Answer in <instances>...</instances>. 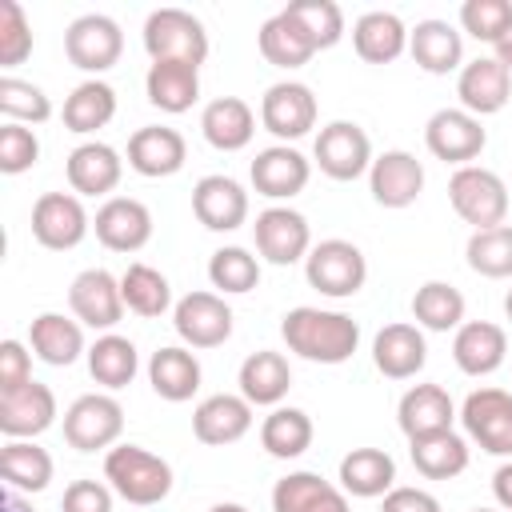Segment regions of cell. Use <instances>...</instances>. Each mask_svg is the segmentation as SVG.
Returning <instances> with one entry per match:
<instances>
[{
    "instance_id": "obj_6",
    "label": "cell",
    "mask_w": 512,
    "mask_h": 512,
    "mask_svg": "<svg viewBox=\"0 0 512 512\" xmlns=\"http://www.w3.org/2000/svg\"><path fill=\"white\" fill-rule=\"evenodd\" d=\"M124 432V408L116 396L108 392H88L76 396L64 412V440L76 452H96V448H112Z\"/></svg>"
},
{
    "instance_id": "obj_7",
    "label": "cell",
    "mask_w": 512,
    "mask_h": 512,
    "mask_svg": "<svg viewBox=\"0 0 512 512\" xmlns=\"http://www.w3.org/2000/svg\"><path fill=\"white\" fill-rule=\"evenodd\" d=\"M312 160L328 180H356L372 168V140L356 120H332L312 144Z\"/></svg>"
},
{
    "instance_id": "obj_18",
    "label": "cell",
    "mask_w": 512,
    "mask_h": 512,
    "mask_svg": "<svg viewBox=\"0 0 512 512\" xmlns=\"http://www.w3.org/2000/svg\"><path fill=\"white\" fill-rule=\"evenodd\" d=\"M368 188H372V200L380 208H408L424 192V164L404 148H388L372 160Z\"/></svg>"
},
{
    "instance_id": "obj_33",
    "label": "cell",
    "mask_w": 512,
    "mask_h": 512,
    "mask_svg": "<svg viewBox=\"0 0 512 512\" xmlns=\"http://www.w3.org/2000/svg\"><path fill=\"white\" fill-rule=\"evenodd\" d=\"M148 384L160 400L168 404H184L196 396L200 388V360L180 348V344H168V348H156L152 360H148Z\"/></svg>"
},
{
    "instance_id": "obj_4",
    "label": "cell",
    "mask_w": 512,
    "mask_h": 512,
    "mask_svg": "<svg viewBox=\"0 0 512 512\" xmlns=\"http://www.w3.org/2000/svg\"><path fill=\"white\" fill-rule=\"evenodd\" d=\"M304 276L308 284L320 292V296H332V300H348L364 288L368 280V260L364 252L352 244V240H320L312 244V252L304 256Z\"/></svg>"
},
{
    "instance_id": "obj_42",
    "label": "cell",
    "mask_w": 512,
    "mask_h": 512,
    "mask_svg": "<svg viewBox=\"0 0 512 512\" xmlns=\"http://www.w3.org/2000/svg\"><path fill=\"white\" fill-rule=\"evenodd\" d=\"M88 372L96 384L104 388H124L132 384V376L140 372V352L128 336H116V332H104L92 348H88Z\"/></svg>"
},
{
    "instance_id": "obj_12",
    "label": "cell",
    "mask_w": 512,
    "mask_h": 512,
    "mask_svg": "<svg viewBox=\"0 0 512 512\" xmlns=\"http://www.w3.org/2000/svg\"><path fill=\"white\" fill-rule=\"evenodd\" d=\"M172 324L188 348H220L232 336V308L220 292H188L176 300Z\"/></svg>"
},
{
    "instance_id": "obj_22",
    "label": "cell",
    "mask_w": 512,
    "mask_h": 512,
    "mask_svg": "<svg viewBox=\"0 0 512 512\" xmlns=\"http://www.w3.org/2000/svg\"><path fill=\"white\" fill-rule=\"evenodd\" d=\"M192 212L208 232H236L248 220V192L232 176H200L192 188Z\"/></svg>"
},
{
    "instance_id": "obj_40",
    "label": "cell",
    "mask_w": 512,
    "mask_h": 512,
    "mask_svg": "<svg viewBox=\"0 0 512 512\" xmlns=\"http://www.w3.org/2000/svg\"><path fill=\"white\" fill-rule=\"evenodd\" d=\"M408 456L424 480H452L468 468V440L456 436L452 428L432 432V436H416V440H408Z\"/></svg>"
},
{
    "instance_id": "obj_54",
    "label": "cell",
    "mask_w": 512,
    "mask_h": 512,
    "mask_svg": "<svg viewBox=\"0 0 512 512\" xmlns=\"http://www.w3.org/2000/svg\"><path fill=\"white\" fill-rule=\"evenodd\" d=\"M380 512H444L440 500L424 488H392L380 504Z\"/></svg>"
},
{
    "instance_id": "obj_50",
    "label": "cell",
    "mask_w": 512,
    "mask_h": 512,
    "mask_svg": "<svg viewBox=\"0 0 512 512\" xmlns=\"http://www.w3.org/2000/svg\"><path fill=\"white\" fill-rule=\"evenodd\" d=\"M32 56V24L16 0L0 4V68H16Z\"/></svg>"
},
{
    "instance_id": "obj_25",
    "label": "cell",
    "mask_w": 512,
    "mask_h": 512,
    "mask_svg": "<svg viewBox=\"0 0 512 512\" xmlns=\"http://www.w3.org/2000/svg\"><path fill=\"white\" fill-rule=\"evenodd\" d=\"M428 360V344H424V332L416 324H384L372 340V364L376 372H384L388 380H408L424 368Z\"/></svg>"
},
{
    "instance_id": "obj_15",
    "label": "cell",
    "mask_w": 512,
    "mask_h": 512,
    "mask_svg": "<svg viewBox=\"0 0 512 512\" xmlns=\"http://www.w3.org/2000/svg\"><path fill=\"white\" fill-rule=\"evenodd\" d=\"M252 188L268 200H292L308 188L312 180V160L304 152H296L292 144H272V148H260L252 168Z\"/></svg>"
},
{
    "instance_id": "obj_19",
    "label": "cell",
    "mask_w": 512,
    "mask_h": 512,
    "mask_svg": "<svg viewBox=\"0 0 512 512\" xmlns=\"http://www.w3.org/2000/svg\"><path fill=\"white\" fill-rule=\"evenodd\" d=\"M68 308L80 324L88 328H116L120 316H124V292H120V280L104 268H84L72 288H68Z\"/></svg>"
},
{
    "instance_id": "obj_46",
    "label": "cell",
    "mask_w": 512,
    "mask_h": 512,
    "mask_svg": "<svg viewBox=\"0 0 512 512\" xmlns=\"http://www.w3.org/2000/svg\"><path fill=\"white\" fill-rule=\"evenodd\" d=\"M464 256H468V268L488 276V280L512 276V224H496V228L472 232Z\"/></svg>"
},
{
    "instance_id": "obj_58",
    "label": "cell",
    "mask_w": 512,
    "mask_h": 512,
    "mask_svg": "<svg viewBox=\"0 0 512 512\" xmlns=\"http://www.w3.org/2000/svg\"><path fill=\"white\" fill-rule=\"evenodd\" d=\"M208 512H252V508H244V504H236V500H224V504H212Z\"/></svg>"
},
{
    "instance_id": "obj_57",
    "label": "cell",
    "mask_w": 512,
    "mask_h": 512,
    "mask_svg": "<svg viewBox=\"0 0 512 512\" xmlns=\"http://www.w3.org/2000/svg\"><path fill=\"white\" fill-rule=\"evenodd\" d=\"M496 60H500V64L512 72V28L500 36V44H496Z\"/></svg>"
},
{
    "instance_id": "obj_8",
    "label": "cell",
    "mask_w": 512,
    "mask_h": 512,
    "mask_svg": "<svg viewBox=\"0 0 512 512\" xmlns=\"http://www.w3.org/2000/svg\"><path fill=\"white\" fill-rule=\"evenodd\" d=\"M124 52V32L112 16L104 12H88V16H76L64 32V56L80 68V72H108Z\"/></svg>"
},
{
    "instance_id": "obj_3",
    "label": "cell",
    "mask_w": 512,
    "mask_h": 512,
    "mask_svg": "<svg viewBox=\"0 0 512 512\" xmlns=\"http://www.w3.org/2000/svg\"><path fill=\"white\" fill-rule=\"evenodd\" d=\"M448 200H452L456 216L464 224H472L476 232L496 228L508 216V184L492 168H480V164H464V168L452 172Z\"/></svg>"
},
{
    "instance_id": "obj_21",
    "label": "cell",
    "mask_w": 512,
    "mask_h": 512,
    "mask_svg": "<svg viewBox=\"0 0 512 512\" xmlns=\"http://www.w3.org/2000/svg\"><path fill=\"white\" fill-rule=\"evenodd\" d=\"M184 160H188V144L168 124H144L128 136V168L148 180L176 176L184 168Z\"/></svg>"
},
{
    "instance_id": "obj_27",
    "label": "cell",
    "mask_w": 512,
    "mask_h": 512,
    "mask_svg": "<svg viewBox=\"0 0 512 512\" xmlns=\"http://www.w3.org/2000/svg\"><path fill=\"white\" fill-rule=\"evenodd\" d=\"M272 512H352L348 492L316 472H288L272 488Z\"/></svg>"
},
{
    "instance_id": "obj_59",
    "label": "cell",
    "mask_w": 512,
    "mask_h": 512,
    "mask_svg": "<svg viewBox=\"0 0 512 512\" xmlns=\"http://www.w3.org/2000/svg\"><path fill=\"white\" fill-rule=\"evenodd\" d=\"M504 316H508V324H512V288H508V296H504Z\"/></svg>"
},
{
    "instance_id": "obj_44",
    "label": "cell",
    "mask_w": 512,
    "mask_h": 512,
    "mask_svg": "<svg viewBox=\"0 0 512 512\" xmlns=\"http://www.w3.org/2000/svg\"><path fill=\"white\" fill-rule=\"evenodd\" d=\"M120 292H124V308L136 316H164L172 308V284L164 272H156L152 264H128L120 276Z\"/></svg>"
},
{
    "instance_id": "obj_55",
    "label": "cell",
    "mask_w": 512,
    "mask_h": 512,
    "mask_svg": "<svg viewBox=\"0 0 512 512\" xmlns=\"http://www.w3.org/2000/svg\"><path fill=\"white\" fill-rule=\"evenodd\" d=\"M492 496H496L500 508L512 512V460H504V464L496 468V476H492Z\"/></svg>"
},
{
    "instance_id": "obj_39",
    "label": "cell",
    "mask_w": 512,
    "mask_h": 512,
    "mask_svg": "<svg viewBox=\"0 0 512 512\" xmlns=\"http://www.w3.org/2000/svg\"><path fill=\"white\" fill-rule=\"evenodd\" d=\"M312 436H316L312 416H308L304 408H288V404H276V408L264 416V424H260V444H264V452L276 456V460H296V456H304V452L312 448Z\"/></svg>"
},
{
    "instance_id": "obj_10",
    "label": "cell",
    "mask_w": 512,
    "mask_h": 512,
    "mask_svg": "<svg viewBox=\"0 0 512 512\" xmlns=\"http://www.w3.org/2000/svg\"><path fill=\"white\" fill-rule=\"evenodd\" d=\"M424 144H428V152H432L436 160L464 168V164H472V160L484 152L488 132H484L480 116H472V112H464V108H440V112H432L428 124H424Z\"/></svg>"
},
{
    "instance_id": "obj_35",
    "label": "cell",
    "mask_w": 512,
    "mask_h": 512,
    "mask_svg": "<svg viewBox=\"0 0 512 512\" xmlns=\"http://www.w3.org/2000/svg\"><path fill=\"white\" fill-rule=\"evenodd\" d=\"M236 384H240V396H244L248 404H268V408H276V404L288 396V388H292V368H288V360H284L280 352L260 348V352L244 356Z\"/></svg>"
},
{
    "instance_id": "obj_60",
    "label": "cell",
    "mask_w": 512,
    "mask_h": 512,
    "mask_svg": "<svg viewBox=\"0 0 512 512\" xmlns=\"http://www.w3.org/2000/svg\"><path fill=\"white\" fill-rule=\"evenodd\" d=\"M472 512H492V508H472Z\"/></svg>"
},
{
    "instance_id": "obj_20",
    "label": "cell",
    "mask_w": 512,
    "mask_h": 512,
    "mask_svg": "<svg viewBox=\"0 0 512 512\" xmlns=\"http://www.w3.org/2000/svg\"><path fill=\"white\" fill-rule=\"evenodd\" d=\"M460 108L472 116H492L512 100V72L496 56H476L456 76Z\"/></svg>"
},
{
    "instance_id": "obj_53",
    "label": "cell",
    "mask_w": 512,
    "mask_h": 512,
    "mask_svg": "<svg viewBox=\"0 0 512 512\" xmlns=\"http://www.w3.org/2000/svg\"><path fill=\"white\" fill-rule=\"evenodd\" d=\"M32 380V356L20 340H4L0 344V392H12L20 384Z\"/></svg>"
},
{
    "instance_id": "obj_45",
    "label": "cell",
    "mask_w": 512,
    "mask_h": 512,
    "mask_svg": "<svg viewBox=\"0 0 512 512\" xmlns=\"http://www.w3.org/2000/svg\"><path fill=\"white\" fill-rule=\"evenodd\" d=\"M208 280L224 296H244V292H252L260 284V260L240 244L216 248L212 260H208Z\"/></svg>"
},
{
    "instance_id": "obj_43",
    "label": "cell",
    "mask_w": 512,
    "mask_h": 512,
    "mask_svg": "<svg viewBox=\"0 0 512 512\" xmlns=\"http://www.w3.org/2000/svg\"><path fill=\"white\" fill-rule=\"evenodd\" d=\"M116 116V88L104 80H84L72 88V96L64 100V128L68 132H96Z\"/></svg>"
},
{
    "instance_id": "obj_9",
    "label": "cell",
    "mask_w": 512,
    "mask_h": 512,
    "mask_svg": "<svg viewBox=\"0 0 512 512\" xmlns=\"http://www.w3.org/2000/svg\"><path fill=\"white\" fill-rule=\"evenodd\" d=\"M464 432L492 456L512 460V392L504 388H476L460 404Z\"/></svg>"
},
{
    "instance_id": "obj_26",
    "label": "cell",
    "mask_w": 512,
    "mask_h": 512,
    "mask_svg": "<svg viewBox=\"0 0 512 512\" xmlns=\"http://www.w3.org/2000/svg\"><path fill=\"white\" fill-rule=\"evenodd\" d=\"M200 132L216 152H240L256 136V112L240 96H216L200 112Z\"/></svg>"
},
{
    "instance_id": "obj_2",
    "label": "cell",
    "mask_w": 512,
    "mask_h": 512,
    "mask_svg": "<svg viewBox=\"0 0 512 512\" xmlns=\"http://www.w3.org/2000/svg\"><path fill=\"white\" fill-rule=\"evenodd\" d=\"M104 480L108 488L128 504H160L172 492V468L164 456L140 448V444H116L104 456Z\"/></svg>"
},
{
    "instance_id": "obj_51",
    "label": "cell",
    "mask_w": 512,
    "mask_h": 512,
    "mask_svg": "<svg viewBox=\"0 0 512 512\" xmlns=\"http://www.w3.org/2000/svg\"><path fill=\"white\" fill-rule=\"evenodd\" d=\"M40 160V140L32 128L24 124H4L0 128V172L4 176H20Z\"/></svg>"
},
{
    "instance_id": "obj_31",
    "label": "cell",
    "mask_w": 512,
    "mask_h": 512,
    "mask_svg": "<svg viewBox=\"0 0 512 512\" xmlns=\"http://www.w3.org/2000/svg\"><path fill=\"white\" fill-rule=\"evenodd\" d=\"M144 92H148V104L180 116L200 100V68L180 60H152L144 76Z\"/></svg>"
},
{
    "instance_id": "obj_29",
    "label": "cell",
    "mask_w": 512,
    "mask_h": 512,
    "mask_svg": "<svg viewBox=\"0 0 512 512\" xmlns=\"http://www.w3.org/2000/svg\"><path fill=\"white\" fill-rule=\"evenodd\" d=\"M124 176V160L112 144L88 140L68 152V184L76 196H108Z\"/></svg>"
},
{
    "instance_id": "obj_47",
    "label": "cell",
    "mask_w": 512,
    "mask_h": 512,
    "mask_svg": "<svg viewBox=\"0 0 512 512\" xmlns=\"http://www.w3.org/2000/svg\"><path fill=\"white\" fill-rule=\"evenodd\" d=\"M0 112L8 116V124H44L52 116V100L32 80L0 76Z\"/></svg>"
},
{
    "instance_id": "obj_16",
    "label": "cell",
    "mask_w": 512,
    "mask_h": 512,
    "mask_svg": "<svg viewBox=\"0 0 512 512\" xmlns=\"http://www.w3.org/2000/svg\"><path fill=\"white\" fill-rule=\"evenodd\" d=\"M92 228L108 252H140L152 240V212L136 196H108L96 208Z\"/></svg>"
},
{
    "instance_id": "obj_17",
    "label": "cell",
    "mask_w": 512,
    "mask_h": 512,
    "mask_svg": "<svg viewBox=\"0 0 512 512\" xmlns=\"http://www.w3.org/2000/svg\"><path fill=\"white\" fill-rule=\"evenodd\" d=\"M56 424V392L40 380H28L12 392H0V432L8 440H32Z\"/></svg>"
},
{
    "instance_id": "obj_56",
    "label": "cell",
    "mask_w": 512,
    "mask_h": 512,
    "mask_svg": "<svg viewBox=\"0 0 512 512\" xmlns=\"http://www.w3.org/2000/svg\"><path fill=\"white\" fill-rule=\"evenodd\" d=\"M0 508H4V512H32V504L24 500V492H12V488L4 492V504H0Z\"/></svg>"
},
{
    "instance_id": "obj_24",
    "label": "cell",
    "mask_w": 512,
    "mask_h": 512,
    "mask_svg": "<svg viewBox=\"0 0 512 512\" xmlns=\"http://www.w3.org/2000/svg\"><path fill=\"white\" fill-rule=\"evenodd\" d=\"M508 356V332L492 320H468L456 328L452 360L464 376H492Z\"/></svg>"
},
{
    "instance_id": "obj_13",
    "label": "cell",
    "mask_w": 512,
    "mask_h": 512,
    "mask_svg": "<svg viewBox=\"0 0 512 512\" xmlns=\"http://www.w3.org/2000/svg\"><path fill=\"white\" fill-rule=\"evenodd\" d=\"M88 228H92V220L76 192H44L32 204V236L52 252L76 248L88 236Z\"/></svg>"
},
{
    "instance_id": "obj_28",
    "label": "cell",
    "mask_w": 512,
    "mask_h": 512,
    "mask_svg": "<svg viewBox=\"0 0 512 512\" xmlns=\"http://www.w3.org/2000/svg\"><path fill=\"white\" fill-rule=\"evenodd\" d=\"M408 56L428 76H448L464 68V36L448 20H420L408 32Z\"/></svg>"
},
{
    "instance_id": "obj_1",
    "label": "cell",
    "mask_w": 512,
    "mask_h": 512,
    "mask_svg": "<svg viewBox=\"0 0 512 512\" xmlns=\"http://www.w3.org/2000/svg\"><path fill=\"white\" fill-rule=\"evenodd\" d=\"M280 336H284L288 352H296L312 364H344V360H352V352L360 344V324L344 312L300 304V308L284 312Z\"/></svg>"
},
{
    "instance_id": "obj_41",
    "label": "cell",
    "mask_w": 512,
    "mask_h": 512,
    "mask_svg": "<svg viewBox=\"0 0 512 512\" xmlns=\"http://www.w3.org/2000/svg\"><path fill=\"white\" fill-rule=\"evenodd\" d=\"M412 316H416V328L452 332L464 324V292L448 280H428L412 296Z\"/></svg>"
},
{
    "instance_id": "obj_34",
    "label": "cell",
    "mask_w": 512,
    "mask_h": 512,
    "mask_svg": "<svg viewBox=\"0 0 512 512\" xmlns=\"http://www.w3.org/2000/svg\"><path fill=\"white\" fill-rule=\"evenodd\" d=\"M352 48L368 64H392L408 52V28L396 12H364L352 24Z\"/></svg>"
},
{
    "instance_id": "obj_49",
    "label": "cell",
    "mask_w": 512,
    "mask_h": 512,
    "mask_svg": "<svg viewBox=\"0 0 512 512\" xmlns=\"http://www.w3.org/2000/svg\"><path fill=\"white\" fill-rule=\"evenodd\" d=\"M460 28L472 40L500 44V36L512 28V0H464L460 4Z\"/></svg>"
},
{
    "instance_id": "obj_11",
    "label": "cell",
    "mask_w": 512,
    "mask_h": 512,
    "mask_svg": "<svg viewBox=\"0 0 512 512\" xmlns=\"http://www.w3.org/2000/svg\"><path fill=\"white\" fill-rule=\"evenodd\" d=\"M252 236H256V252L268 260V264H296L312 252V228L308 220L296 212V208H284V204H272L256 216L252 224Z\"/></svg>"
},
{
    "instance_id": "obj_5",
    "label": "cell",
    "mask_w": 512,
    "mask_h": 512,
    "mask_svg": "<svg viewBox=\"0 0 512 512\" xmlns=\"http://www.w3.org/2000/svg\"><path fill=\"white\" fill-rule=\"evenodd\" d=\"M144 52L152 60H180L200 68L208 60V32L184 8H156L144 20Z\"/></svg>"
},
{
    "instance_id": "obj_48",
    "label": "cell",
    "mask_w": 512,
    "mask_h": 512,
    "mask_svg": "<svg viewBox=\"0 0 512 512\" xmlns=\"http://www.w3.org/2000/svg\"><path fill=\"white\" fill-rule=\"evenodd\" d=\"M288 12H292V16L300 20V28L312 36L316 52L340 44V36H344V12H340L336 0H292Z\"/></svg>"
},
{
    "instance_id": "obj_23",
    "label": "cell",
    "mask_w": 512,
    "mask_h": 512,
    "mask_svg": "<svg viewBox=\"0 0 512 512\" xmlns=\"http://www.w3.org/2000/svg\"><path fill=\"white\" fill-rule=\"evenodd\" d=\"M248 428H252V404L244 396H232V392H216V396L200 400L192 412V432L208 448L236 444L248 436Z\"/></svg>"
},
{
    "instance_id": "obj_36",
    "label": "cell",
    "mask_w": 512,
    "mask_h": 512,
    "mask_svg": "<svg viewBox=\"0 0 512 512\" xmlns=\"http://www.w3.org/2000/svg\"><path fill=\"white\" fill-rule=\"evenodd\" d=\"M256 40H260V56L268 64H276V68H304L316 56L312 36L300 28V20L288 8H280L276 16H268L260 24V36Z\"/></svg>"
},
{
    "instance_id": "obj_30",
    "label": "cell",
    "mask_w": 512,
    "mask_h": 512,
    "mask_svg": "<svg viewBox=\"0 0 512 512\" xmlns=\"http://www.w3.org/2000/svg\"><path fill=\"white\" fill-rule=\"evenodd\" d=\"M456 420V404L448 396V388L440 384H416L400 396V408H396V424L408 440L416 436H432V432H448Z\"/></svg>"
},
{
    "instance_id": "obj_37",
    "label": "cell",
    "mask_w": 512,
    "mask_h": 512,
    "mask_svg": "<svg viewBox=\"0 0 512 512\" xmlns=\"http://www.w3.org/2000/svg\"><path fill=\"white\" fill-rule=\"evenodd\" d=\"M28 344H32V352H36L44 364H52V368H68V364L80 360V352H88V348H84V328H80V320H68V316H60V312H40V316L32 320V328H28Z\"/></svg>"
},
{
    "instance_id": "obj_32",
    "label": "cell",
    "mask_w": 512,
    "mask_h": 512,
    "mask_svg": "<svg viewBox=\"0 0 512 512\" xmlns=\"http://www.w3.org/2000/svg\"><path fill=\"white\" fill-rule=\"evenodd\" d=\"M336 480H340V488L348 496L376 500V496H388L396 488V460L384 448H352L340 460Z\"/></svg>"
},
{
    "instance_id": "obj_38",
    "label": "cell",
    "mask_w": 512,
    "mask_h": 512,
    "mask_svg": "<svg viewBox=\"0 0 512 512\" xmlns=\"http://www.w3.org/2000/svg\"><path fill=\"white\" fill-rule=\"evenodd\" d=\"M52 472H56V464H52L48 448H40L32 440H8L0 448V476L12 492H24V496L44 492L52 484Z\"/></svg>"
},
{
    "instance_id": "obj_14",
    "label": "cell",
    "mask_w": 512,
    "mask_h": 512,
    "mask_svg": "<svg viewBox=\"0 0 512 512\" xmlns=\"http://www.w3.org/2000/svg\"><path fill=\"white\" fill-rule=\"evenodd\" d=\"M316 96L308 84L300 80H280L264 92L260 100V124L276 136V140H300L316 128Z\"/></svg>"
},
{
    "instance_id": "obj_52",
    "label": "cell",
    "mask_w": 512,
    "mask_h": 512,
    "mask_svg": "<svg viewBox=\"0 0 512 512\" xmlns=\"http://www.w3.org/2000/svg\"><path fill=\"white\" fill-rule=\"evenodd\" d=\"M64 512H112V488L100 480H72L60 500Z\"/></svg>"
}]
</instances>
